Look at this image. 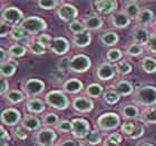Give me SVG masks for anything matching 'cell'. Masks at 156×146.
Here are the masks:
<instances>
[{"mask_svg":"<svg viewBox=\"0 0 156 146\" xmlns=\"http://www.w3.org/2000/svg\"><path fill=\"white\" fill-rule=\"evenodd\" d=\"M87 94L91 97H98L103 91V87L98 84H91L87 87Z\"/></svg>","mask_w":156,"mask_h":146,"instance_id":"obj_35","label":"cell"},{"mask_svg":"<svg viewBox=\"0 0 156 146\" xmlns=\"http://www.w3.org/2000/svg\"><path fill=\"white\" fill-rule=\"evenodd\" d=\"M133 38L138 45H144V44L148 42L151 36L150 34H148V31L144 27L138 26L133 30Z\"/></svg>","mask_w":156,"mask_h":146,"instance_id":"obj_15","label":"cell"},{"mask_svg":"<svg viewBox=\"0 0 156 146\" xmlns=\"http://www.w3.org/2000/svg\"><path fill=\"white\" fill-rule=\"evenodd\" d=\"M1 146H8V144L6 142H1Z\"/></svg>","mask_w":156,"mask_h":146,"instance_id":"obj_59","label":"cell"},{"mask_svg":"<svg viewBox=\"0 0 156 146\" xmlns=\"http://www.w3.org/2000/svg\"><path fill=\"white\" fill-rule=\"evenodd\" d=\"M115 70H116V68H114L112 65L104 62L98 67L97 77L101 80H109L115 76Z\"/></svg>","mask_w":156,"mask_h":146,"instance_id":"obj_13","label":"cell"},{"mask_svg":"<svg viewBox=\"0 0 156 146\" xmlns=\"http://www.w3.org/2000/svg\"><path fill=\"white\" fill-rule=\"evenodd\" d=\"M60 146H84L80 142H77V141H74V140H66L64 141Z\"/></svg>","mask_w":156,"mask_h":146,"instance_id":"obj_51","label":"cell"},{"mask_svg":"<svg viewBox=\"0 0 156 146\" xmlns=\"http://www.w3.org/2000/svg\"><path fill=\"white\" fill-rule=\"evenodd\" d=\"M127 54L129 56H138L143 54V47L138 44H133L127 48Z\"/></svg>","mask_w":156,"mask_h":146,"instance_id":"obj_38","label":"cell"},{"mask_svg":"<svg viewBox=\"0 0 156 146\" xmlns=\"http://www.w3.org/2000/svg\"><path fill=\"white\" fill-rule=\"evenodd\" d=\"M74 108H75L77 112L79 113H87V112H90L94 107L93 105V101L88 98H84V97H79L76 98L74 101V104H73Z\"/></svg>","mask_w":156,"mask_h":146,"instance_id":"obj_14","label":"cell"},{"mask_svg":"<svg viewBox=\"0 0 156 146\" xmlns=\"http://www.w3.org/2000/svg\"><path fill=\"white\" fill-rule=\"evenodd\" d=\"M9 54L12 57H21L26 54V48L21 45H13L9 48Z\"/></svg>","mask_w":156,"mask_h":146,"instance_id":"obj_34","label":"cell"},{"mask_svg":"<svg viewBox=\"0 0 156 146\" xmlns=\"http://www.w3.org/2000/svg\"><path fill=\"white\" fill-rule=\"evenodd\" d=\"M135 101L144 106L156 104V88L153 86H144L135 94Z\"/></svg>","mask_w":156,"mask_h":146,"instance_id":"obj_1","label":"cell"},{"mask_svg":"<svg viewBox=\"0 0 156 146\" xmlns=\"http://www.w3.org/2000/svg\"><path fill=\"white\" fill-rule=\"evenodd\" d=\"M152 19H153V12L150 9H144L143 11H140V16L137 17V21L142 27L148 25L152 21Z\"/></svg>","mask_w":156,"mask_h":146,"instance_id":"obj_23","label":"cell"},{"mask_svg":"<svg viewBox=\"0 0 156 146\" xmlns=\"http://www.w3.org/2000/svg\"><path fill=\"white\" fill-rule=\"evenodd\" d=\"M122 58V52L118 49H111L107 52V59L111 62H117Z\"/></svg>","mask_w":156,"mask_h":146,"instance_id":"obj_41","label":"cell"},{"mask_svg":"<svg viewBox=\"0 0 156 146\" xmlns=\"http://www.w3.org/2000/svg\"><path fill=\"white\" fill-rule=\"evenodd\" d=\"M90 67V59L85 55H77L70 59V69L73 72L83 73Z\"/></svg>","mask_w":156,"mask_h":146,"instance_id":"obj_5","label":"cell"},{"mask_svg":"<svg viewBox=\"0 0 156 146\" xmlns=\"http://www.w3.org/2000/svg\"><path fill=\"white\" fill-rule=\"evenodd\" d=\"M155 25H156V21H155Z\"/></svg>","mask_w":156,"mask_h":146,"instance_id":"obj_60","label":"cell"},{"mask_svg":"<svg viewBox=\"0 0 156 146\" xmlns=\"http://www.w3.org/2000/svg\"><path fill=\"white\" fill-rule=\"evenodd\" d=\"M7 98H8V101H9L10 103L18 104V103L23 101V95L21 94L19 91H10V93H8Z\"/></svg>","mask_w":156,"mask_h":146,"instance_id":"obj_31","label":"cell"},{"mask_svg":"<svg viewBox=\"0 0 156 146\" xmlns=\"http://www.w3.org/2000/svg\"><path fill=\"white\" fill-rule=\"evenodd\" d=\"M56 133L51 130H42L36 134V143L40 146H51L56 140Z\"/></svg>","mask_w":156,"mask_h":146,"instance_id":"obj_6","label":"cell"},{"mask_svg":"<svg viewBox=\"0 0 156 146\" xmlns=\"http://www.w3.org/2000/svg\"><path fill=\"white\" fill-rule=\"evenodd\" d=\"M8 31H9V30H8V26H6V25L2 23H1V36L5 37L7 34H8Z\"/></svg>","mask_w":156,"mask_h":146,"instance_id":"obj_55","label":"cell"},{"mask_svg":"<svg viewBox=\"0 0 156 146\" xmlns=\"http://www.w3.org/2000/svg\"><path fill=\"white\" fill-rule=\"evenodd\" d=\"M78 15V11L75 7L69 5V3H65L62 5L58 9V16L60 19L65 20V21H70V20L75 19Z\"/></svg>","mask_w":156,"mask_h":146,"instance_id":"obj_9","label":"cell"},{"mask_svg":"<svg viewBox=\"0 0 156 146\" xmlns=\"http://www.w3.org/2000/svg\"><path fill=\"white\" fill-rule=\"evenodd\" d=\"M132 69H133V67H132V65H130L128 62H120L119 64H117L116 66V70L118 72V74L120 75H127L128 73L132 72Z\"/></svg>","mask_w":156,"mask_h":146,"instance_id":"obj_33","label":"cell"},{"mask_svg":"<svg viewBox=\"0 0 156 146\" xmlns=\"http://www.w3.org/2000/svg\"><path fill=\"white\" fill-rule=\"evenodd\" d=\"M2 19L5 21H7V23L16 26L17 23L23 19V12L18 8H16V7H9V8L3 10Z\"/></svg>","mask_w":156,"mask_h":146,"instance_id":"obj_7","label":"cell"},{"mask_svg":"<svg viewBox=\"0 0 156 146\" xmlns=\"http://www.w3.org/2000/svg\"><path fill=\"white\" fill-rule=\"evenodd\" d=\"M27 108H28V110H30L31 113L39 114V113H42V112L45 110V105H44V103H42L41 101L34 98V99L28 101V103H27Z\"/></svg>","mask_w":156,"mask_h":146,"instance_id":"obj_22","label":"cell"},{"mask_svg":"<svg viewBox=\"0 0 156 146\" xmlns=\"http://www.w3.org/2000/svg\"><path fill=\"white\" fill-rule=\"evenodd\" d=\"M38 41L41 42L42 45L45 46H50L51 45V38H50V36L49 35H46V34H44V35H40L38 38Z\"/></svg>","mask_w":156,"mask_h":146,"instance_id":"obj_46","label":"cell"},{"mask_svg":"<svg viewBox=\"0 0 156 146\" xmlns=\"http://www.w3.org/2000/svg\"><path fill=\"white\" fill-rule=\"evenodd\" d=\"M108 141H111L112 143L119 144L120 142H122V136H120V134H118V133H113L109 135Z\"/></svg>","mask_w":156,"mask_h":146,"instance_id":"obj_50","label":"cell"},{"mask_svg":"<svg viewBox=\"0 0 156 146\" xmlns=\"http://www.w3.org/2000/svg\"><path fill=\"white\" fill-rule=\"evenodd\" d=\"M103 146H118V145H117V144H115V143H112L111 141H107V142H105Z\"/></svg>","mask_w":156,"mask_h":146,"instance_id":"obj_57","label":"cell"},{"mask_svg":"<svg viewBox=\"0 0 156 146\" xmlns=\"http://www.w3.org/2000/svg\"><path fill=\"white\" fill-rule=\"evenodd\" d=\"M58 67H59V70H62V72H65L68 68H70V60H69V58L62 59L58 64Z\"/></svg>","mask_w":156,"mask_h":146,"instance_id":"obj_45","label":"cell"},{"mask_svg":"<svg viewBox=\"0 0 156 146\" xmlns=\"http://www.w3.org/2000/svg\"><path fill=\"white\" fill-rule=\"evenodd\" d=\"M143 133H144L143 126H142L140 124H138V125H136L135 130H134V133L130 135V137H132V138H138V137H140L143 135Z\"/></svg>","mask_w":156,"mask_h":146,"instance_id":"obj_47","label":"cell"},{"mask_svg":"<svg viewBox=\"0 0 156 146\" xmlns=\"http://www.w3.org/2000/svg\"><path fill=\"white\" fill-rule=\"evenodd\" d=\"M20 119V113L18 110L9 108V109L3 110L1 114V120L3 124L7 125H15L19 122Z\"/></svg>","mask_w":156,"mask_h":146,"instance_id":"obj_12","label":"cell"},{"mask_svg":"<svg viewBox=\"0 0 156 146\" xmlns=\"http://www.w3.org/2000/svg\"><path fill=\"white\" fill-rule=\"evenodd\" d=\"M147 46H148V49H150L151 52L156 54V35L151 36L150 40L147 42Z\"/></svg>","mask_w":156,"mask_h":146,"instance_id":"obj_49","label":"cell"},{"mask_svg":"<svg viewBox=\"0 0 156 146\" xmlns=\"http://www.w3.org/2000/svg\"><path fill=\"white\" fill-rule=\"evenodd\" d=\"M23 125L26 127L27 130H36L40 127V122L37 119L36 117L34 116H27L25 119H23Z\"/></svg>","mask_w":156,"mask_h":146,"instance_id":"obj_25","label":"cell"},{"mask_svg":"<svg viewBox=\"0 0 156 146\" xmlns=\"http://www.w3.org/2000/svg\"><path fill=\"white\" fill-rule=\"evenodd\" d=\"M134 130H135V126H134L132 123H126L123 125V132L124 133H126L127 135H132L134 133Z\"/></svg>","mask_w":156,"mask_h":146,"instance_id":"obj_48","label":"cell"},{"mask_svg":"<svg viewBox=\"0 0 156 146\" xmlns=\"http://www.w3.org/2000/svg\"><path fill=\"white\" fill-rule=\"evenodd\" d=\"M112 23L117 28H126L129 25V17L125 15V12L115 13L112 18Z\"/></svg>","mask_w":156,"mask_h":146,"instance_id":"obj_17","label":"cell"},{"mask_svg":"<svg viewBox=\"0 0 156 146\" xmlns=\"http://www.w3.org/2000/svg\"><path fill=\"white\" fill-rule=\"evenodd\" d=\"M101 42L106 46H113L118 41V36L115 33H105L101 35Z\"/></svg>","mask_w":156,"mask_h":146,"instance_id":"obj_26","label":"cell"},{"mask_svg":"<svg viewBox=\"0 0 156 146\" xmlns=\"http://www.w3.org/2000/svg\"><path fill=\"white\" fill-rule=\"evenodd\" d=\"M69 28L72 30L73 33L75 34H79V33H83L85 31V26H83V23L75 20V21H72V23L69 25Z\"/></svg>","mask_w":156,"mask_h":146,"instance_id":"obj_42","label":"cell"},{"mask_svg":"<svg viewBox=\"0 0 156 146\" xmlns=\"http://www.w3.org/2000/svg\"><path fill=\"white\" fill-rule=\"evenodd\" d=\"M103 25V20L99 18L98 16H89L87 19L85 20V27L87 29L90 30H97L99 29Z\"/></svg>","mask_w":156,"mask_h":146,"instance_id":"obj_21","label":"cell"},{"mask_svg":"<svg viewBox=\"0 0 156 146\" xmlns=\"http://www.w3.org/2000/svg\"><path fill=\"white\" fill-rule=\"evenodd\" d=\"M86 141H87L89 144H91V145H96V144L101 143V136L97 133V132L93 130V132H89V133L87 134V136H86Z\"/></svg>","mask_w":156,"mask_h":146,"instance_id":"obj_36","label":"cell"},{"mask_svg":"<svg viewBox=\"0 0 156 146\" xmlns=\"http://www.w3.org/2000/svg\"><path fill=\"white\" fill-rule=\"evenodd\" d=\"M50 49L57 55H64L68 52L69 44L65 38L58 37V38H55L52 40L51 45H50Z\"/></svg>","mask_w":156,"mask_h":146,"instance_id":"obj_11","label":"cell"},{"mask_svg":"<svg viewBox=\"0 0 156 146\" xmlns=\"http://www.w3.org/2000/svg\"><path fill=\"white\" fill-rule=\"evenodd\" d=\"M46 101L51 107L57 109H65L69 104L68 98L62 91H50L46 96Z\"/></svg>","mask_w":156,"mask_h":146,"instance_id":"obj_3","label":"cell"},{"mask_svg":"<svg viewBox=\"0 0 156 146\" xmlns=\"http://www.w3.org/2000/svg\"><path fill=\"white\" fill-rule=\"evenodd\" d=\"M25 91L29 95H38L41 94L45 89V84L39 79H28L25 83Z\"/></svg>","mask_w":156,"mask_h":146,"instance_id":"obj_10","label":"cell"},{"mask_svg":"<svg viewBox=\"0 0 156 146\" xmlns=\"http://www.w3.org/2000/svg\"><path fill=\"white\" fill-rule=\"evenodd\" d=\"M44 123L46 125H56V124L58 123V116L56 114H52V113L47 114L45 116V118H44Z\"/></svg>","mask_w":156,"mask_h":146,"instance_id":"obj_43","label":"cell"},{"mask_svg":"<svg viewBox=\"0 0 156 146\" xmlns=\"http://www.w3.org/2000/svg\"><path fill=\"white\" fill-rule=\"evenodd\" d=\"M98 126L103 130H111L119 125V117L114 113H107L101 115L97 120Z\"/></svg>","mask_w":156,"mask_h":146,"instance_id":"obj_4","label":"cell"},{"mask_svg":"<svg viewBox=\"0 0 156 146\" xmlns=\"http://www.w3.org/2000/svg\"><path fill=\"white\" fill-rule=\"evenodd\" d=\"M72 123H73V133H74L75 136L79 137V138L87 136V134L89 133L88 122H86L85 119H81V118H77V119L73 120Z\"/></svg>","mask_w":156,"mask_h":146,"instance_id":"obj_8","label":"cell"},{"mask_svg":"<svg viewBox=\"0 0 156 146\" xmlns=\"http://www.w3.org/2000/svg\"><path fill=\"white\" fill-rule=\"evenodd\" d=\"M8 138H9L8 134L5 132L3 127H1V142H5V140H8Z\"/></svg>","mask_w":156,"mask_h":146,"instance_id":"obj_56","label":"cell"},{"mask_svg":"<svg viewBox=\"0 0 156 146\" xmlns=\"http://www.w3.org/2000/svg\"><path fill=\"white\" fill-rule=\"evenodd\" d=\"M140 146H153L152 144H150V143H143Z\"/></svg>","mask_w":156,"mask_h":146,"instance_id":"obj_58","label":"cell"},{"mask_svg":"<svg viewBox=\"0 0 156 146\" xmlns=\"http://www.w3.org/2000/svg\"><path fill=\"white\" fill-rule=\"evenodd\" d=\"M1 64H5V62H8V54L5 49H1Z\"/></svg>","mask_w":156,"mask_h":146,"instance_id":"obj_54","label":"cell"},{"mask_svg":"<svg viewBox=\"0 0 156 146\" xmlns=\"http://www.w3.org/2000/svg\"><path fill=\"white\" fill-rule=\"evenodd\" d=\"M15 135H16L18 138H20V140H25V138L27 137L26 133H25L21 128H17V130H15Z\"/></svg>","mask_w":156,"mask_h":146,"instance_id":"obj_52","label":"cell"},{"mask_svg":"<svg viewBox=\"0 0 156 146\" xmlns=\"http://www.w3.org/2000/svg\"><path fill=\"white\" fill-rule=\"evenodd\" d=\"M143 120L145 123H150V124L156 123V107L147 110L146 113L143 115Z\"/></svg>","mask_w":156,"mask_h":146,"instance_id":"obj_37","label":"cell"},{"mask_svg":"<svg viewBox=\"0 0 156 146\" xmlns=\"http://www.w3.org/2000/svg\"><path fill=\"white\" fill-rule=\"evenodd\" d=\"M58 130H62V132H66V133L70 132V130H73V123H70L68 120H62L59 123Z\"/></svg>","mask_w":156,"mask_h":146,"instance_id":"obj_44","label":"cell"},{"mask_svg":"<svg viewBox=\"0 0 156 146\" xmlns=\"http://www.w3.org/2000/svg\"><path fill=\"white\" fill-rule=\"evenodd\" d=\"M142 68L146 73H154L156 72V60L151 57H146L142 62Z\"/></svg>","mask_w":156,"mask_h":146,"instance_id":"obj_27","label":"cell"},{"mask_svg":"<svg viewBox=\"0 0 156 146\" xmlns=\"http://www.w3.org/2000/svg\"><path fill=\"white\" fill-rule=\"evenodd\" d=\"M8 87H9L8 81L6 79H1V94H5V91L8 89Z\"/></svg>","mask_w":156,"mask_h":146,"instance_id":"obj_53","label":"cell"},{"mask_svg":"<svg viewBox=\"0 0 156 146\" xmlns=\"http://www.w3.org/2000/svg\"><path fill=\"white\" fill-rule=\"evenodd\" d=\"M104 98L108 104H116L119 101L120 95L116 91H108L104 94Z\"/></svg>","mask_w":156,"mask_h":146,"instance_id":"obj_30","label":"cell"},{"mask_svg":"<svg viewBox=\"0 0 156 146\" xmlns=\"http://www.w3.org/2000/svg\"><path fill=\"white\" fill-rule=\"evenodd\" d=\"M21 27L25 29L26 33L38 34L46 29V23L38 17H28L21 23Z\"/></svg>","mask_w":156,"mask_h":146,"instance_id":"obj_2","label":"cell"},{"mask_svg":"<svg viewBox=\"0 0 156 146\" xmlns=\"http://www.w3.org/2000/svg\"><path fill=\"white\" fill-rule=\"evenodd\" d=\"M133 89H134L133 85L126 80L118 81V83L116 84V86H115V91H116L119 95H123V96H127V95L132 94Z\"/></svg>","mask_w":156,"mask_h":146,"instance_id":"obj_20","label":"cell"},{"mask_svg":"<svg viewBox=\"0 0 156 146\" xmlns=\"http://www.w3.org/2000/svg\"><path fill=\"white\" fill-rule=\"evenodd\" d=\"M58 3H59V1H56V0H44V1H38L39 7L42 8V9H46V10L55 8Z\"/></svg>","mask_w":156,"mask_h":146,"instance_id":"obj_40","label":"cell"},{"mask_svg":"<svg viewBox=\"0 0 156 146\" xmlns=\"http://www.w3.org/2000/svg\"><path fill=\"white\" fill-rule=\"evenodd\" d=\"M16 72V66L13 64H10V62H5V64H1V75L5 76V77H10L12 76Z\"/></svg>","mask_w":156,"mask_h":146,"instance_id":"obj_29","label":"cell"},{"mask_svg":"<svg viewBox=\"0 0 156 146\" xmlns=\"http://www.w3.org/2000/svg\"><path fill=\"white\" fill-rule=\"evenodd\" d=\"M26 34L27 33L25 31V29H23L21 26H15L12 29H11V37H12L13 39H16V40H21V39H23L27 36Z\"/></svg>","mask_w":156,"mask_h":146,"instance_id":"obj_32","label":"cell"},{"mask_svg":"<svg viewBox=\"0 0 156 146\" xmlns=\"http://www.w3.org/2000/svg\"><path fill=\"white\" fill-rule=\"evenodd\" d=\"M64 88H65L66 91H68L70 94H76V93L81 91L83 83L76 79V78H73V79H69V80L66 81L65 85H64Z\"/></svg>","mask_w":156,"mask_h":146,"instance_id":"obj_19","label":"cell"},{"mask_svg":"<svg viewBox=\"0 0 156 146\" xmlns=\"http://www.w3.org/2000/svg\"><path fill=\"white\" fill-rule=\"evenodd\" d=\"M122 113L126 118H136L138 116V108L132 105H126L122 109Z\"/></svg>","mask_w":156,"mask_h":146,"instance_id":"obj_28","label":"cell"},{"mask_svg":"<svg viewBox=\"0 0 156 146\" xmlns=\"http://www.w3.org/2000/svg\"><path fill=\"white\" fill-rule=\"evenodd\" d=\"M96 9L101 13H109L116 8V1L114 0H101V1H96L95 2Z\"/></svg>","mask_w":156,"mask_h":146,"instance_id":"obj_16","label":"cell"},{"mask_svg":"<svg viewBox=\"0 0 156 146\" xmlns=\"http://www.w3.org/2000/svg\"><path fill=\"white\" fill-rule=\"evenodd\" d=\"M30 50L36 54V55H41L45 52V46L42 45L41 42L39 41H34L31 45H30Z\"/></svg>","mask_w":156,"mask_h":146,"instance_id":"obj_39","label":"cell"},{"mask_svg":"<svg viewBox=\"0 0 156 146\" xmlns=\"http://www.w3.org/2000/svg\"><path fill=\"white\" fill-rule=\"evenodd\" d=\"M73 40L75 42V45L78 47H85V46H88L89 42H90V34L88 31H83V33L75 34L74 37H73Z\"/></svg>","mask_w":156,"mask_h":146,"instance_id":"obj_18","label":"cell"},{"mask_svg":"<svg viewBox=\"0 0 156 146\" xmlns=\"http://www.w3.org/2000/svg\"><path fill=\"white\" fill-rule=\"evenodd\" d=\"M140 6L136 2H128L125 6V15H127L128 17L135 18V17L140 16Z\"/></svg>","mask_w":156,"mask_h":146,"instance_id":"obj_24","label":"cell"}]
</instances>
